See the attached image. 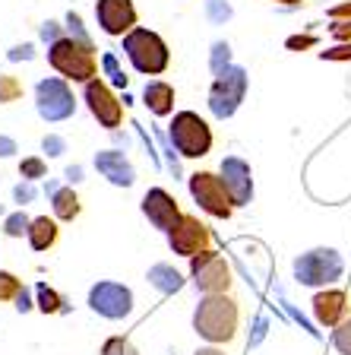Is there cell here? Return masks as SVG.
I'll list each match as a JSON object with an SVG mask.
<instances>
[{
	"instance_id": "ba28073f",
	"label": "cell",
	"mask_w": 351,
	"mask_h": 355,
	"mask_svg": "<svg viewBox=\"0 0 351 355\" xmlns=\"http://www.w3.org/2000/svg\"><path fill=\"white\" fill-rule=\"evenodd\" d=\"M190 193L199 203V209H206L209 216H215V219H231L234 200H231V193L225 191L219 175H213V171H197V175H190Z\"/></svg>"
},
{
	"instance_id": "4fadbf2b",
	"label": "cell",
	"mask_w": 351,
	"mask_h": 355,
	"mask_svg": "<svg viewBox=\"0 0 351 355\" xmlns=\"http://www.w3.org/2000/svg\"><path fill=\"white\" fill-rule=\"evenodd\" d=\"M98 29L111 38H124L127 32L136 29V7L133 0H98L96 3Z\"/></svg>"
},
{
	"instance_id": "5bb4252c",
	"label": "cell",
	"mask_w": 351,
	"mask_h": 355,
	"mask_svg": "<svg viewBox=\"0 0 351 355\" xmlns=\"http://www.w3.org/2000/svg\"><path fill=\"white\" fill-rule=\"evenodd\" d=\"M222 184L225 191L231 193L234 207H247L250 200H253V175H250V165L237 155H228L222 159Z\"/></svg>"
},
{
	"instance_id": "3957f363",
	"label": "cell",
	"mask_w": 351,
	"mask_h": 355,
	"mask_svg": "<svg viewBox=\"0 0 351 355\" xmlns=\"http://www.w3.org/2000/svg\"><path fill=\"white\" fill-rule=\"evenodd\" d=\"M124 54L130 58L133 70L143 76H159L171 67V51L165 38L159 32L146 29V26H136L133 32L124 35Z\"/></svg>"
},
{
	"instance_id": "9a60e30c",
	"label": "cell",
	"mask_w": 351,
	"mask_h": 355,
	"mask_svg": "<svg viewBox=\"0 0 351 355\" xmlns=\"http://www.w3.org/2000/svg\"><path fill=\"white\" fill-rule=\"evenodd\" d=\"M139 207H143V216L161 232H171V225L181 219V207H177V200L171 197L165 187H152V191H146V197H143Z\"/></svg>"
},
{
	"instance_id": "9c48e42d",
	"label": "cell",
	"mask_w": 351,
	"mask_h": 355,
	"mask_svg": "<svg viewBox=\"0 0 351 355\" xmlns=\"http://www.w3.org/2000/svg\"><path fill=\"white\" fill-rule=\"evenodd\" d=\"M190 276H193V286L203 295H222V292L231 288V270H228L225 257L215 254L213 248L190 257Z\"/></svg>"
},
{
	"instance_id": "6da1fadb",
	"label": "cell",
	"mask_w": 351,
	"mask_h": 355,
	"mask_svg": "<svg viewBox=\"0 0 351 355\" xmlns=\"http://www.w3.org/2000/svg\"><path fill=\"white\" fill-rule=\"evenodd\" d=\"M237 324H241V308L228 292L206 295L193 311V330L213 346L231 343L237 336Z\"/></svg>"
},
{
	"instance_id": "83f0119b",
	"label": "cell",
	"mask_w": 351,
	"mask_h": 355,
	"mask_svg": "<svg viewBox=\"0 0 351 355\" xmlns=\"http://www.w3.org/2000/svg\"><path fill=\"white\" fill-rule=\"evenodd\" d=\"M22 292V282L16 279L10 270H0V304L3 302H16V295Z\"/></svg>"
},
{
	"instance_id": "8d00e7d4",
	"label": "cell",
	"mask_w": 351,
	"mask_h": 355,
	"mask_svg": "<svg viewBox=\"0 0 351 355\" xmlns=\"http://www.w3.org/2000/svg\"><path fill=\"white\" fill-rule=\"evenodd\" d=\"M323 60H348L351 58V44H339V48H330V51L320 54Z\"/></svg>"
},
{
	"instance_id": "7bdbcfd3",
	"label": "cell",
	"mask_w": 351,
	"mask_h": 355,
	"mask_svg": "<svg viewBox=\"0 0 351 355\" xmlns=\"http://www.w3.org/2000/svg\"><path fill=\"white\" fill-rule=\"evenodd\" d=\"M332 16H351V3H342V7L332 10Z\"/></svg>"
},
{
	"instance_id": "e0dca14e",
	"label": "cell",
	"mask_w": 351,
	"mask_h": 355,
	"mask_svg": "<svg viewBox=\"0 0 351 355\" xmlns=\"http://www.w3.org/2000/svg\"><path fill=\"white\" fill-rule=\"evenodd\" d=\"M96 168L108 178L114 187H133L136 181V171H133L130 159L117 149H105V153H96Z\"/></svg>"
},
{
	"instance_id": "74e56055",
	"label": "cell",
	"mask_w": 351,
	"mask_h": 355,
	"mask_svg": "<svg viewBox=\"0 0 351 355\" xmlns=\"http://www.w3.org/2000/svg\"><path fill=\"white\" fill-rule=\"evenodd\" d=\"M32 308H35V302L29 298V288L22 286V292L16 295V311H19V314H26V311H32Z\"/></svg>"
},
{
	"instance_id": "cb8c5ba5",
	"label": "cell",
	"mask_w": 351,
	"mask_h": 355,
	"mask_svg": "<svg viewBox=\"0 0 351 355\" xmlns=\"http://www.w3.org/2000/svg\"><path fill=\"white\" fill-rule=\"evenodd\" d=\"M29 225L32 219L22 209H16V213H10L7 219H3V235L7 238H22V235H29Z\"/></svg>"
},
{
	"instance_id": "1f68e13d",
	"label": "cell",
	"mask_w": 351,
	"mask_h": 355,
	"mask_svg": "<svg viewBox=\"0 0 351 355\" xmlns=\"http://www.w3.org/2000/svg\"><path fill=\"white\" fill-rule=\"evenodd\" d=\"M206 10L213 16V22H225L231 16V7H228L225 0H206Z\"/></svg>"
},
{
	"instance_id": "e575fe53",
	"label": "cell",
	"mask_w": 351,
	"mask_h": 355,
	"mask_svg": "<svg viewBox=\"0 0 351 355\" xmlns=\"http://www.w3.org/2000/svg\"><path fill=\"white\" fill-rule=\"evenodd\" d=\"M7 58H10V60H32V58H35V44H29V42L16 44V48H10Z\"/></svg>"
},
{
	"instance_id": "ee69618b",
	"label": "cell",
	"mask_w": 351,
	"mask_h": 355,
	"mask_svg": "<svg viewBox=\"0 0 351 355\" xmlns=\"http://www.w3.org/2000/svg\"><path fill=\"white\" fill-rule=\"evenodd\" d=\"M278 3H285V7H298V3H304V0H278Z\"/></svg>"
},
{
	"instance_id": "52a82bcc",
	"label": "cell",
	"mask_w": 351,
	"mask_h": 355,
	"mask_svg": "<svg viewBox=\"0 0 351 355\" xmlns=\"http://www.w3.org/2000/svg\"><path fill=\"white\" fill-rule=\"evenodd\" d=\"M244 92H247V73L241 67H225L222 73H215L213 92H209V108L215 118H231L244 102Z\"/></svg>"
},
{
	"instance_id": "d6986e66",
	"label": "cell",
	"mask_w": 351,
	"mask_h": 355,
	"mask_svg": "<svg viewBox=\"0 0 351 355\" xmlns=\"http://www.w3.org/2000/svg\"><path fill=\"white\" fill-rule=\"evenodd\" d=\"M29 244H32V251L44 254V251H51L54 244L60 241V225L57 219H51V216H35L29 225Z\"/></svg>"
},
{
	"instance_id": "277c9868",
	"label": "cell",
	"mask_w": 351,
	"mask_h": 355,
	"mask_svg": "<svg viewBox=\"0 0 351 355\" xmlns=\"http://www.w3.org/2000/svg\"><path fill=\"white\" fill-rule=\"evenodd\" d=\"M168 137L174 143V149L183 159H203L213 153V127L199 118L197 111H177L174 121L168 124Z\"/></svg>"
},
{
	"instance_id": "30bf717a",
	"label": "cell",
	"mask_w": 351,
	"mask_h": 355,
	"mask_svg": "<svg viewBox=\"0 0 351 355\" xmlns=\"http://www.w3.org/2000/svg\"><path fill=\"white\" fill-rule=\"evenodd\" d=\"M89 308L105 320H124L133 311V292L124 282L102 279L89 288Z\"/></svg>"
},
{
	"instance_id": "5b68a950",
	"label": "cell",
	"mask_w": 351,
	"mask_h": 355,
	"mask_svg": "<svg viewBox=\"0 0 351 355\" xmlns=\"http://www.w3.org/2000/svg\"><path fill=\"white\" fill-rule=\"evenodd\" d=\"M35 111L38 118L48 121V124H57L76 114V96L70 83L64 76H48V80H38L35 86Z\"/></svg>"
},
{
	"instance_id": "44dd1931",
	"label": "cell",
	"mask_w": 351,
	"mask_h": 355,
	"mask_svg": "<svg viewBox=\"0 0 351 355\" xmlns=\"http://www.w3.org/2000/svg\"><path fill=\"white\" fill-rule=\"evenodd\" d=\"M146 279L152 282L159 292H165V295H171V292H177V288L183 286V276L177 273L174 266H168V263H155L152 270H149Z\"/></svg>"
},
{
	"instance_id": "7a4b0ae2",
	"label": "cell",
	"mask_w": 351,
	"mask_h": 355,
	"mask_svg": "<svg viewBox=\"0 0 351 355\" xmlns=\"http://www.w3.org/2000/svg\"><path fill=\"white\" fill-rule=\"evenodd\" d=\"M48 64H51L66 83H82V86H86L89 80L98 76L96 48L76 42V38H70V35L48 44Z\"/></svg>"
},
{
	"instance_id": "f546056e",
	"label": "cell",
	"mask_w": 351,
	"mask_h": 355,
	"mask_svg": "<svg viewBox=\"0 0 351 355\" xmlns=\"http://www.w3.org/2000/svg\"><path fill=\"white\" fill-rule=\"evenodd\" d=\"M66 29H70V38H76V42H82V44H92V38L86 35V26H82V19H80V13H66ZM96 48V44H92Z\"/></svg>"
},
{
	"instance_id": "484cf974",
	"label": "cell",
	"mask_w": 351,
	"mask_h": 355,
	"mask_svg": "<svg viewBox=\"0 0 351 355\" xmlns=\"http://www.w3.org/2000/svg\"><path fill=\"white\" fill-rule=\"evenodd\" d=\"M102 67H105V73H108L111 86H117V89H127V86H130V76L120 70V64H117L114 54H102Z\"/></svg>"
},
{
	"instance_id": "2e32d148",
	"label": "cell",
	"mask_w": 351,
	"mask_h": 355,
	"mask_svg": "<svg viewBox=\"0 0 351 355\" xmlns=\"http://www.w3.org/2000/svg\"><path fill=\"white\" fill-rule=\"evenodd\" d=\"M314 318L320 320L323 327H332L336 330L342 320H348L351 314V298L342 288H326V292H316L314 295Z\"/></svg>"
},
{
	"instance_id": "8fae6325",
	"label": "cell",
	"mask_w": 351,
	"mask_h": 355,
	"mask_svg": "<svg viewBox=\"0 0 351 355\" xmlns=\"http://www.w3.org/2000/svg\"><path fill=\"white\" fill-rule=\"evenodd\" d=\"M168 244H171V251L181 254V257H197V254L213 248V232H209V225L199 222L197 216L181 213V219H177L168 232Z\"/></svg>"
},
{
	"instance_id": "d4e9b609",
	"label": "cell",
	"mask_w": 351,
	"mask_h": 355,
	"mask_svg": "<svg viewBox=\"0 0 351 355\" xmlns=\"http://www.w3.org/2000/svg\"><path fill=\"white\" fill-rule=\"evenodd\" d=\"M22 92H26V89H22V80H16V76H10V73L0 76V105L19 102Z\"/></svg>"
},
{
	"instance_id": "603a6c76",
	"label": "cell",
	"mask_w": 351,
	"mask_h": 355,
	"mask_svg": "<svg viewBox=\"0 0 351 355\" xmlns=\"http://www.w3.org/2000/svg\"><path fill=\"white\" fill-rule=\"evenodd\" d=\"M19 178L22 181H38V178H48V162L42 155H26L19 162Z\"/></svg>"
},
{
	"instance_id": "7c38bea8",
	"label": "cell",
	"mask_w": 351,
	"mask_h": 355,
	"mask_svg": "<svg viewBox=\"0 0 351 355\" xmlns=\"http://www.w3.org/2000/svg\"><path fill=\"white\" fill-rule=\"evenodd\" d=\"M82 102L89 105L92 118H96L102 127H108V130H117V127L124 124V105H120V98L114 96V89H111L105 80H98V76L86 83Z\"/></svg>"
},
{
	"instance_id": "7402d4cb",
	"label": "cell",
	"mask_w": 351,
	"mask_h": 355,
	"mask_svg": "<svg viewBox=\"0 0 351 355\" xmlns=\"http://www.w3.org/2000/svg\"><path fill=\"white\" fill-rule=\"evenodd\" d=\"M35 308L42 311V314H60L64 308V295H60L54 286H48V282H38L35 286Z\"/></svg>"
},
{
	"instance_id": "f6af8a7d",
	"label": "cell",
	"mask_w": 351,
	"mask_h": 355,
	"mask_svg": "<svg viewBox=\"0 0 351 355\" xmlns=\"http://www.w3.org/2000/svg\"><path fill=\"white\" fill-rule=\"evenodd\" d=\"M0 216H3V207H0Z\"/></svg>"
},
{
	"instance_id": "f35d334b",
	"label": "cell",
	"mask_w": 351,
	"mask_h": 355,
	"mask_svg": "<svg viewBox=\"0 0 351 355\" xmlns=\"http://www.w3.org/2000/svg\"><path fill=\"white\" fill-rule=\"evenodd\" d=\"M330 32H332L336 38H351V22H332Z\"/></svg>"
},
{
	"instance_id": "8992f818",
	"label": "cell",
	"mask_w": 351,
	"mask_h": 355,
	"mask_svg": "<svg viewBox=\"0 0 351 355\" xmlns=\"http://www.w3.org/2000/svg\"><path fill=\"white\" fill-rule=\"evenodd\" d=\"M345 263L332 248H314L294 260V279L300 286H330L342 276Z\"/></svg>"
},
{
	"instance_id": "4dcf8cb0",
	"label": "cell",
	"mask_w": 351,
	"mask_h": 355,
	"mask_svg": "<svg viewBox=\"0 0 351 355\" xmlns=\"http://www.w3.org/2000/svg\"><path fill=\"white\" fill-rule=\"evenodd\" d=\"M42 149L51 155V159H57V155L66 153V140H64V137H57V133H48V137L42 140Z\"/></svg>"
},
{
	"instance_id": "ab89813d",
	"label": "cell",
	"mask_w": 351,
	"mask_h": 355,
	"mask_svg": "<svg viewBox=\"0 0 351 355\" xmlns=\"http://www.w3.org/2000/svg\"><path fill=\"white\" fill-rule=\"evenodd\" d=\"M13 153H16V140H10V137H0V159H10Z\"/></svg>"
},
{
	"instance_id": "836d02e7",
	"label": "cell",
	"mask_w": 351,
	"mask_h": 355,
	"mask_svg": "<svg viewBox=\"0 0 351 355\" xmlns=\"http://www.w3.org/2000/svg\"><path fill=\"white\" fill-rule=\"evenodd\" d=\"M228 51H231V48H228L225 42H219L213 48V70H215V73H222V70L228 67Z\"/></svg>"
},
{
	"instance_id": "b9f144b4",
	"label": "cell",
	"mask_w": 351,
	"mask_h": 355,
	"mask_svg": "<svg viewBox=\"0 0 351 355\" xmlns=\"http://www.w3.org/2000/svg\"><path fill=\"white\" fill-rule=\"evenodd\" d=\"M193 355H225L222 349H215V346H206V349H197Z\"/></svg>"
},
{
	"instance_id": "ffe728a7",
	"label": "cell",
	"mask_w": 351,
	"mask_h": 355,
	"mask_svg": "<svg viewBox=\"0 0 351 355\" xmlns=\"http://www.w3.org/2000/svg\"><path fill=\"white\" fill-rule=\"evenodd\" d=\"M51 209H54V219L57 222H73V219H80V213H82V200L73 187H57V191L51 193Z\"/></svg>"
},
{
	"instance_id": "d6a6232c",
	"label": "cell",
	"mask_w": 351,
	"mask_h": 355,
	"mask_svg": "<svg viewBox=\"0 0 351 355\" xmlns=\"http://www.w3.org/2000/svg\"><path fill=\"white\" fill-rule=\"evenodd\" d=\"M13 200L19 203V207L32 203V200H35V187H32V181H22V184H16L13 187Z\"/></svg>"
},
{
	"instance_id": "60d3db41",
	"label": "cell",
	"mask_w": 351,
	"mask_h": 355,
	"mask_svg": "<svg viewBox=\"0 0 351 355\" xmlns=\"http://www.w3.org/2000/svg\"><path fill=\"white\" fill-rule=\"evenodd\" d=\"M66 181H70V184L82 181V168H80V165H70V168H66Z\"/></svg>"
},
{
	"instance_id": "f1b7e54d",
	"label": "cell",
	"mask_w": 351,
	"mask_h": 355,
	"mask_svg": "<svg viewBox=\"0 0 351 355\" xmlns=\"http://www.w3.org/2000/svg\"><path fill=\"white\" fill-rule=\"evenodd\" d=\"M332 346H336L339 355H351V318L332 330Z\"/></svg>"
},
{
	"instance_id": "ac0fdd59",
	"label": "cell",
	"mask_w": 351,
	"mask_h": 355,
	"mask_svg": "<svg viewBox=\"0 0 351 355\" xmlns=\"http://www.w3.org/2000/svg\"><path fill=\"white\" fill-rule=\"evenodd\" d=\"M143 102H146V108L152 111L155 118H168L171 111H174V86L165 83V80L146 83V89H143Z\"/></svg>"
},
{
	"instance_id": "d590c367",
	"label": "cell",
	"mask_w": 351,
	"mask_h": 355,
	"mask_svg": "<svg viewBox=\"0 0 351 355\" xmlns=\"http://www.w3.org/2000/svg\"><path fill=\"white\" fill-rule=\"evenodd\" d=\"M42 38H44L48 44H54L57 38H64V26H57L54 19H48V22L42 26Z\"/></svg>"
},
{
	"instance_id": "4316f807",
	"label": "cell",
	"mask_w": 351,
	"mask_h": 355,
	"mask_svg": "<svg viewBox=\"0 0 351 355\" xmlns=\"http://www.w3.org/2000/svg\"><path fill=\"white\" fill-rule=\"evenodd\" d=\"M98 355H139V352L127 336H108V340L102 343V352Z\"/></svg>"
}]
</instances>
